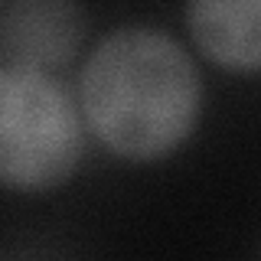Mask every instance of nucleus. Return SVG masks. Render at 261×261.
Returning a JSON list of instances; mask_svg holds the SVG:
<instances>
[{
    "instance_id": "7ed1b4c3",
    "label": "nucleus",
    "mask_w": 261,
    "mask_h": 261,
    "mask_svg": "<svg viewBox=\"0 0 261 261\" xmlns=\"http://www.w3.org/2000/svg\"><path fill=\"white\" fill-rule=\"evenodd\" d=\"M85 10L79 0H7L0 16V49L7 65L59 69L82 49Z\"/></svg>"
},
{
    "instance_id": "20e7f679",
    "label": "nucleus",
    "mask_w": 261,
    "mask_h": 261,
    "mask_svg": "<svg viewBox=\"0 0 261 261\" xmlns=\"http://www.w3.org/2000/svg\"><path fill=\"white\" fill-rule=\"evenodd\" d=\"M193 46L225 72H261V0H186Z\"/></svg>"
},
{
    "instance_id": "f03ea898",
    "label": "nucleus",
    "mask_w": 261,
    "mask_h": 261,
    "mask_svg": "<svg viewBox=\"0 0 261 261\" xmlns=\"http://www.w3.org/2000/svg\"><path fill=\"white\" fill-rule=\"evenodd\" d=\"M85 118L49 72L0 65V183L10 193H49L75 173Z\"/></svg>"
},
{
    "instance_id": "f257e3e1",
    "label": "nucleus",
    "mask_w": 261,
    "mask_h": 261,
    "mask_svg": "<svg viewBox=\"0 0 261 261\" xmlns=\"http://www.w3.org/2000/svg\"><path fill=\"white\" fill-rule=\"evenodd\" d=\"M85 127L114 157L163 160L190 141L202 114V79L193 56L170 33L118 27L79 72Z\"/></svg>"
}]
</instances>
